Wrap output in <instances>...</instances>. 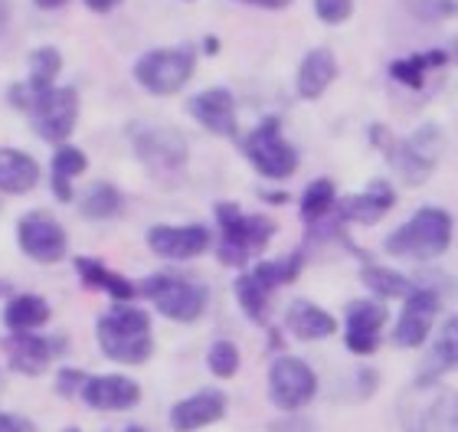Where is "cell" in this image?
Here are the masks:
<instances>
[{
	"mask_svg": "<svg viewBox=\"0 0 458 432\" xmlns=\"http://www.w3.org/2000/svg\"><path fill=\"white\" fill-rule=\"evenodd\" d=\"M76 272L79 279L86 282L89 288H98V292H108V295L114 298V301H128V298L138 295V288L131 285V282L124 279V275H118V272L106 269L98 259H89V256H79L76 259Z\"/></svg>",
	"mask_w": 458,
	"mask_h": 432,
	"instance_id": "25",
	"label": "cell"
},
{
	"mask_svg": "<svg viewBox=\"0 0 458 432\" xmlns=\"http://www.w3.org/2000/svg\"><path fill=\"white\" fill-rule=\"evenodd\" d=\"M337 203V191H335V181H327V177H318L305 187L301 193V216L305 223H318L325 220L327 213L335 210Z\"/></svg>",
	"mask_w": 458,
	"mask_h": 432,
	"instance_id": "33",
	"label": "cell"
},
{
	"mask_svg": "<svg viewBox=\"0 0 458 432\" xmlns=\"http://www.w3.org/2000/svg\"><path fill=\"white\" fill-rule=\"evenodd\" d=\"M89 374L86 370H76V367H63L56 374V390L63 396H82V386H86Z\"/></svg>",
	"mask_w": 458,
	"mask_h": 432,
	"instance_id": "38",
	"label": "cell"
},
{
	"mask_svg": "<svg viewBox=\"0 0 458 432\" xmlns=\"http://www.w3.org/2000/svg\"><path fill=\"white\" fill-rule=\"evenodd\" d=\"M436 315H439V295L432 288H416L406 305L400 311V321L393 327V344L396 347H420L426 344L432 325H436Z\"/></svg>",
	"mask_w": 458,
	"mask_h": 432,
	"instance_id": "14",
	"label": "cell"
},
{
	"mask_svg": "<svg viewBox=\"0 0 458 432\" xmlns=\"http://www.w3.org/2000/svg\"><path fill=\"white\" fill-rule=\"evenodd\" d=\"M233 292H236L239 305H242V311H246L249 321H256V325H262L268 318V292L262 285H259L252 275H239L236 282H233Z\"/></svg>",
	"mask_w": 458,
	"mask_h": 432,
	"instance_id": "34",
	"label": "cell"
},
{
	"mask_svg": "<svg viewBox=\"0 0 458 432\" xmlns=\"http://www.w3.org/2000/svg\"><path fill=\"white\" fill-rule=\"evenodd\" d=\"M393 203H396V191H393L390 183L373 181L367 191L351 193V197H341L335 207H337V216H341V223H360V226H373V223H380L383 216L393 210Z\"/></svg>",
	"mask_w": 458,
	"mask_h": 432,
	"instance_id": "18",
	"label": "cell"
},
{
	"mask_svg": "<svg viewBox=\"0 0 458 432\" xmlns=\"http://www.w3.org/2000/svg\"><path fill=\"white\" fill-rule=\"evenodd\" d=\"M445 63H449V53H445V49H429V53H422V56L416 53V56L390 63V76L396 79V82H403V86L422 89L426 86V72H429V69H442Z\"/></svg>",
	"mask_w": 458,
	"mask_h": 432,
	"instance_id": "28",
	"label": "cell"
},
{
	"mask_svg": "<svg viewBox=\"0 0 458 432\" xmlns=\"http://www.w3.org/2000/svg\"><path fill=\"white\" fill-rule=\"evenodd\" d=\"M386 325V308L380 301H351L344 318V344L357 357H370L380 347V331Z\"/></svg>",
	"mask_w": 458,
	"mask_h": 432,
	"instance_id": "15",
	"label": "cell"
},
{
	"mask_svg": "<svg viewBox=\"0 0 458 432\" xmlns=\"http://www.w3.org/2000/svg\"><path fill=\"white\" fill-rule=\"evenodd\" d=\"M63 341H49L43 335H33V331H10L4 337V351H7L10 370L27 377H39L49 367V360L63 351Z\"/></svg>",
	"mask_w": 458,
	"mask_h": 432,
	"instance_id": "16",
	"label": "cell"
},
{
	"mask_svg": "<svg viewBox=\"0 0 458 432\" xmlns=\"http://www.w3.org/2000/svg\"><path fill=\"white\" fill-rule=\"evenodd\" d=\"M216 220H220L223 240H220V262L223 266H246L256 259L259 252L268 250V242L276 240V220H268L262 213H242L236 203H216Z\"/></svg>",
	"mask_w": 458,
	"mask_h": 432,
	"instance_id": "3",
	"label": "cell"
},
{
	"mask_svg": "<svg viewBox=\"0 0 458 432\" xmlns=\"http://www.w3.org/2000/svg\"><path fill=\"white\" fill-rule=\"evenodd\" d=\"M203 49H207V53H220V39L207 37V39H203Z\"/></svg>",
	"mask_w": 458,
	"mask_h": 432,
	"instance_id": "45",
	"label": "cell"
},
{
	"mask_svg": "<svg viewBox=\"0 0 458 432\" xmlns=\"http://www.w3.org/2000/svg\"><path fill=\"white\" fill-rule=\"evenodd\" d=\"M7 295H10V282L0 279V298H7Z\"/></svg>",
	"mask_w": 458,
	"mask_h": 432,
	"instance_id": "47",
	"label": "cell"
},
{
	"mask_svg": "<svg viewBox=\"0 0 458 432\" xmlns=\"http://www.w3.org/2000/svg\"><path fill=\"white\" fill-rule=\"evenodd\" d=\"M242 151L252 161V167L268 181H285L298 171V151L282 138V122L276 115L259 122V128L242 144Z\"/></svg>",
	"mask_w": 458,
	"mask_h": 432,
	"instance_id": "9",
	"label": "cell"
},
{
	"mask_svg": "<svg viewBox=\"0 0 458 432\" xmlns=\"http://www.w3.org/2000/svg\"><path fill=\"white\" fill-rule=\"evenodd\" d=\"M138 292L157 308V315L181 321V325L197 321L207 308V298H210L207 285L193 279H181V275H148Z\"/></svg>",
	"mask_w": 458,
	"mask_h": 432,
	"instance_id": "7",
	"label": "cell"
},
{
	"mask_svg": "<svg viewBox=\"0 0 458 432\" xmlns=\"http://www.w3.org/2000/svg\"><path fill=\"white\" fill-rule=\"evenodd\" d=\"M400 426L406 432H458V394L452 386L412 384L400 396Z\"/></svg>",
	"mask_w": 458,
	"mask_h": 432,
	"instance_id": "6",
	"label": "cell"
},
{
	"mask_svg": "<svg viewBox=\"0 0 458 432\" xmlns=\"http://www.w3.org/2000/svg\"><path fill=\"white\" fill-rule=\"evenodd\" d=\"M272 432H318V429L308 423V419H301V416L288 413V419H282V423L272 426Z\"/></svg>",
	"mask_w": 458,
	"mask_h": 432,
	"instance_id": "40",
	"label": "cell"
},
{
	"mask_svg": "<svg viewBox=\"0 0 458 432\" xmlns=\"http://www.w3.org/2000/svg\"><path fill=\"white\" fill-rule=\"evenodd\" d=\"M63 432H82V429H79V426H69V429H63Z\"/></svg>",
	"mask_w": 458,
	"mask_h": 432,
	"instance_id": "48",
	"label": "cell"
},
{
	"mask_svg": "<svg viewBox=\"0 0 458 432\" xmlns=\"http://www.w3.org/2000/svg\"><path fill=\"white\" fill-rule=\"evenodd\" d=\"M122 193L114 183H92L86 193H82V200H79V213L86 216V220H112L122 213Z\"/></svg>",
	"mask_w": 458,
	"mask_h": 432,
	"instance_id": "30",
	"label": "cell"
},
{
	"mask_svg": "<svg viewBox=\"0 0 458 432\" xmlns=\"http://www.w3.org/2000/svg\"><path fill=\"white\" fill-rule=\"evenodd\" d=\"M197 56L193 49H151L134 63V82L148 89L151 96H177L193 76Z\"/></svg>",
	"mask_w": 458,
	"mask_h": 432,
	"instance_id": "8",
	"label": "cell"
},
{
	"mask_svg": "<svg viewBox=\"0 0 458 432\" xmlns=\"http://www.w3.org/2000/svg\"><path fill=\"white\" fill-rule=\"evenodd\" d=\"M452 246V213L442 207H422L410 220L383 240V250L396 259H416L429 262L445 256Z\"/></svg>",
	"mask_w": 458,
	"mask_h": 432,
	"instance_id": "2",
	"label": "cell"
},
{
	"mask_svg": "<svg viewBox=\"0 0 458 432\" xmlns=\"http://www.w3.org/2000/svg\"><path fill=\"white\" fill-rule=\"evenodd\" d=\"M82 400L92 410L118 413V410H131V406L141 403V386L134 384L131 377H122V374L89 377L86 386H82Z\"/></svg>",
	"mask_w": 458,
	"mask_h": 432,
	"instance_id": "19",
	"label": "cell"
},
{
	"mask_svg": "<svg viewBox=\"0 0 458 432\" xmlns=\"http://www.w3.org/2000/svg\"><path fill=\"white\" fill-rule=\"evenodd\" d=\"M96 337L102 354L114 364H131L141 367L154 354V337H151V315L141 308L118 305L98 318Z\"/></svg>",
	"mask_w": 458,
	"mask_h": 432,
	"instance_id": "1",
	"label": "cell"
},
{
	"mask_svg": "<svg viewBox=\"0 0 458 432\" xmlns=\"http://www.w3.org/2000/svg\"><path fill=\"white\" fill-rule=\"evenodd\" d=\"M124 432H144L141 426H131V429H124Z\"/></svg>",
	"mask_w": 458,
	"mask_h": 432,
	"instance_id": "49",
	"label": "cell"
},
{
	"mask_svg": "<svg viewBox=\"0 0 458 432\" xmlns=\"http://www.w3.org/2000/svg\"><path fill=\"white\" fill-rule=\"evenodd\" d=\"M360 279L377 298H410L416 292V285L403 272H393L386 266H367L360 272Z\"/></svg>",
	"mask_w": 458,
	"mask_h": 432,
	"instance_id": "31",
	"label": "cell"
},
{
	"mask_svg": "<svg viewBox=\"0 0 458 432\" xmlns=\"http://www.w3.org/2000/svg\"><path fill=\"white\" fill-rule=\"evenodd\" d=\"M246 4H252V7H266V10H282V7H288V4H295V0H246Z\"/></svg>",
	"mask_w": 458,
	"mask_h": 432,
	"instance_id": "42",
	"label": "cell"
},
{
	"mask_svg": "<svg viewBox=\"0 0 458 432\" xmlns=\"http://www.w3.org/2000/svg\"><path fill=\"white\" fill-rule=\"evenodd\" d=\"M49 301L39 295H13L4 305V325L7 331H37L49 321Z\"/></svg>",
	"mask_w": 458,
	"mask_h": 432,
	"instance_id": "26",
	"label": "cell"
},
{
	"mask_svg": "<svg viewBox=\"0 0 458 432\" xmlns=\"http://www.w3.org/2000/svg\"><path fill=\"white\" fill-rule=\"evenodd\" d=\"M39 183V164L27 151L0 148V193H30Z\"/></svg>",
	"mask_w": 458,
	"mask_h": 432,
	"instance_id": "24",
	"label": "cell"
},
{
	"mask_svg": "<svg viewBox=\"0 0 458 432\" xmlns=\"http://www.w3.org/2000/svg\"><path fill=\"white\" fill-rule=\"evenodd\" d=\"M207 367H210L213 377H220V380H229V377H236L239 370V347L233 341H216L210 347V354H207Z\"/></svg>",
	"mask_w": 458,
	"mask_h": 432,
	"instance_id": "36",
	"label": "cell"
},
{
	"mask_svg": "<svg viewBox=\"0 0 458 432\" xmlns=\"http://www.w3.org/2000/svg\"><path fill=\"white\" fill-rule=\"evenodd\" d=\"M403 7L422 23H439V20L458 17V0H403Z\"/></svg>",
	"mask_w": 458,
	"mask_h": 432,
	"instance_id": "35",
	"label": "cell"
},
{
	"mask_svg": "<svg viewBox=\"0 0 458 432\" xmlns=\"http://www.w3.org/2000/svg\"><path fill=\"white\" fill-rule=\"evenodd\" d=\"M337 79V59L327 47H315L298 66V96L315 102L327 92V86Z\"/></svg>",
	"mask_w": 458,
	"mask_h": 432,
	"instance_id": "21",
	"label": "cell"
},
{
	"mask_svg": "<svg viewBox=\"0 0 458 432\" xmlns=\"http://www.w3.org/2000/svg\"><path fill=\"white\" fill-rule=\"evenodd\" d=\"M148 250L161 259H197L210 250V230L203 223H191V226H167L157 223L148 230Z\"/></svg>",
	"mask_w": 458,
	"mask_h": 432,
	"instance_id": "13",
	"label": "cell"
},
{
	"mask_svg": "<svg viewBox=\"0 0 458 432\" xmlns=\"http://www.w3.org/2000/svg\"><path fill=\"white\" fill-rule=\"evenodd\" d=\"M134 154L154 174H177L187 164V138L177 128H141L134 131Z\"/></svg>",
	"mask_w": 458,
	"mask_h": 432,
	"instance_id": "12",
	"label": "cell"
},
{
	"mask_svg": "<svg viewBox=\"0 0 458 432\" xmlns=\"http://www.w3.org/2000/svg\"><path fill=\"white\" fill-rule=\"evenodd\" d=\"M86 167H89V157L79 148H72V144L56 148V154H53V193H56L59 203L76 200L72 197V177H79Z\"/></svg>",
	"mask_w": 458,
	"mask_h": 432,
	"instance_id": "27",
	"label": "cell"
},
{
	"mask_svg": "<svg viewBox=\"0 0 458 432\" xmlns=\"http://www.w3.org/2000/svg\"><path fill=\"white\" fill-rule=\"evenodd\" d=\"M10 98H13V106L23 108L33 115V128H37V135L49 144H63L72 131H76V122H79V92L72 86H59V89H49L43 96H33L23 86H13L10 89Z\"/></svg>",
	"mask_w": 458,
	"mask_h": 432,
	"instance_id": "4",
	"label": "cell"
},
{
	"mask_svg": "<svg viewBox=\"0 0 458 432\" xmlns=\"http://www.w3.org/2000/svg\"><path fill=\"white\" fill-rule=\"evenodd\" d=\"M268 396L282 413H298L318 396V374L301 357H278L268 370Z\"/></svg>",
	"mask_w": 458,
	"mask_h": 432,
	"instance_id": "10",
	"label": "cell"
},
{
	"mask_svg": "<svg viewBox=\"0 0 458 432\" xmlns=\"http://www.w3.org/2000/svg\"><path fill=\"white\" fill-rule=\"evenodd\" d=\"M187 112L213 135L236 138V98H233L229 89H203L187 102Z\"/></svg>",
	"mask_w": 458,
	"mask_h": 432,
	"instance_id": "17",
	"label": "cell"
},
{
	"mask_svg": "<svg viewBox=\"0 0 458 432\" xmlns=\"http://www.w3.org/2000/svg\"><path fill=\"white\" fill-rule=\"evenodd\" d=\"M63 72V53L56 47H39L30 53V79L27 89L33 96H43L56 89V76Z\"/></svg>",
	"mask_w": 458,
	"mask_h": 432,
	"instance_id": "29",
	"label": "cell"
},
{
	"mask_svg": "<svg viewBox=\"0 0 458 432\" xmlns=\"http://www.w3.org/2000/svg\"><path fill=\"white\" fill-rule=\"evenodd\" d=\"M33 4H37L39 10H56V7H63L66 0H33Z\"/></svg>",
	"mask_w": 458,
	"mask_h": 432,
	"instance_id": "44",
	"label": "cell"
},
{
	"mask_svg": "<svg viewBox=\"0 0 458 432\" xmlns=\"http://www.w3.org/2000/svg\"><path fill=\"white\" fill-rule=\"evenodd\" d=\"M452 370H458V315H452L436 335V344H432L416 384H439L442 377L452 374Z\"/></svg>",
	"mask_w": 458,
	"mask_h": 432,
	"instance_id": "22",
	"label": "cell"
},
{
	"mask_svg": "<svg viewBox=\"0 0 458 432\" xmlns=\"http://www.w3.org/2000/svg\"><path fill=\"white\" fill-rule=\"evenodd\" d=\"M315 13L325 20L327 27H337L344 20H351L353 0H315Z\"/></svg>",
	"mask_w": 458,
	"mask_h": 432,
	"instance_id": "37",
	"label": "cell"
},
{
	"mask_svg": "<svg viewBox=\"0 0 458 432\" xmlns=\"http://www.w3.org/2000/svg\"><path fill=\"white\" fill-rule=\"evenodd\" d=\"M0 432H39V429L33 419H27V416L4 413V410H0Z\"/></svg>",
	"mask_w": 458,
	"mask_h": 432,
	"instance_id": "39",
	"label": "cell"
},
{
	"mask_svg": "<svg viewBox=\"0 0 458 432\" xmlns=\"http://www.w3.org/2000/svg\"><path fill=\"white\" fill-rule=\"evenodd\" d=\"M226 416V396L220 390H200L171 406V429L174 432H197L220 423Z\"/></svg>",
	"mask_w": 458,
	"mask_h": 432,
	"instance_id": "20",
	"label": "cell"
},
{
	"mask_svg": "<svg viewBox=\"0 0 458 432\" xmlns=\"http://www.w3.org/2000/svg\"><path fill=\"white\" fill-rule=\"evenodd\" d=\"M449 59H455V66H458V37L452 39V53H449Z\"/></svg>",
	"mask_w": 458,
	"mask_h": 432,
	"instance_id": "46",
	"label": "cell"
},
{
	"mask_svg": "<svg viewBox=\"0 0 458 432\" xmlns=\"http://www.w3.org/2000/svg\"><path fill=\"white\" fill-rule=\"evenodd\" d=\"M370 141L377 144L393 171L400 174L403 183H426L436 171V148H439V128L426 125L412 138H396L383 125L370 128Z\"/></svg>",
	"mask_w": 458,
	"mask_h": 432,
	"instance_id": "5",
	"label": "cell"
},
{
	"mask_svg": "<svg viewBox=\"0 0 458 432\" xmlns=\"http://www.w3.org/2000/svg\"><path fill=\"white\" fill-rule=\"evenodd\" d=\"M17 246L33 262L53 266L66 259L69 240L56 216H49L47 210H30L17 220Z\"/></svg>",
	"mask_w": 458,
	"mask_h": 432,
	"instance_id": "11",
	"label": "cell"
},
{
	"mask_svg": "<svg viewBox=\"0 0 458 432\" xmlns=\"http://www.w3.org/2000/svg\"><path fill=\"white\" fill-rule=\"evenodd\" d=\"M285 325L298 341H325L337 331V318L311 301H292L285 311Z\"/></svg>",
	"mask_w": 458,
	"mask_h": 432,
	"instance_id": "23",
	"label": "cell"
},
{
	"mask_svg": "<svg viewBox=\"0 0 458 432\" xmlns=\"http://www.w3.org/2000/svg\"><path fill=\"white\" fill-rule=\"evenodd\" d=\"M301 262H305V256H301V252H295V256H285V259H262L256 269L249 272V275L266 288V292H272V288H278V285L295 282L298 272H301Z\"/></svg>",
	"mask_w": 458,
	"mask_h": 432,
	"instance_id": "32",
	"label": "cell"
},
{
	"mask_svg": "<svg viewBox=\"0 0 458 432\" xmlns=\"http://www.w3.org/2000/svg\"><path fill=\"white\" fill-rule=\"evenodd\" d=\"M89 10H96V13H108V10H114L122 0H82Z\"/></svg>",
	"mask_w": 458,
	"mask_h": 432,
	"instance_id": "41",
	"label": "cell"
},
{
	"mask_svg": "<svg viewBox=\"0 0 458 432\" xmlns=\"http://www.w3.org/2000/svg\"><path fill=\"white\" fill-rule=\"evenodd\" d=\"M10 23V0H0V33L7 30Z\"/></svg>",
	"mask_w": 458,
	"mask_h": 432,
	"instance_id": "43",
	"label": "cell"
}]
</instances>
